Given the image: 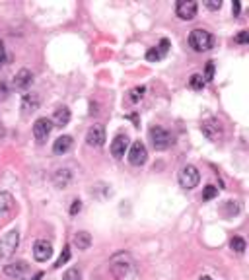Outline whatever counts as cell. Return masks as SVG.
<instances>
[{"mask_svg": "<svg viewBox=\"0 0 249 280\" xmlns=\"http://www.w3.org/2000/svg\"><path fill=\"white\" fill-rule=\"evenodd\" d=\"M109 270H111V274L117 280H134L138 276L136 262L132 259V255L126 253V251L115 253L109 259Z\"/></svg>", "mask_w": 249, "mask_h": 280, "instance_id": "obj_1", "label": "cell"}, {"mask_svg": "<svg viewBox=\"0 0 249 280\" xmlns=\"http://www.w3.org/2000/svg\"><path fill=\"white\" fill-rule=\"evenodd\" d=\"M189 45L195 49L196 52L210 51L214 47V37L206 30H193L189 35Z\"/></svg>", "mask_w": 249, "mask_h": 280, "instance_id": "obj_2", "label": "cell"}, {"mask_svg": "<svg viewBox=\"0 0 249 280\" xmlns=\"http://www.w3.org/2000/svg\"><path fill=\"white\" fill-rule=\"evenodd\" d=\"M20 245V232L18 230H10L6 232L2 238H0V257L2 259H8L16 253Z\"/></svg>", "mask_w": 249, "mask_h": 280, "instance_id": "obj_3", "label": "cell"}, {"mask_svg": "<svg viewBox=\"0 0 249 280\" xmlns=\"http://www.w3.org/2000/svg\"><path fill=\"white\" fill-rule=\"evenodd\" d=\"M148 136H150V142H152V148L158 150V152L168 150L172 146V134L162 126H150Z\"/></svg>", "mask_w": 249, "mask_h": 280, "instance_id": "obj_4", "label": "cell"}, {"mask_svg": "<svg viewBox=\"0 0 249 280\" xmlns=\"http://www.w3.org/2000/svg\"><path fill=\"white\" fill-rule=\"evenodd\" d=\"M178 179L179 185L183 189H195L196 185H198V181H200V174H198V170H196L195 166H185V168H181Z\"/></svg>", "mask_w": 249, "mask_h": 280, "instance_id": "obj_5", "label": "cell"}, {"mask_svg": "<svg viewBox=\"0 0 249 280\" xmlns=\"http://www.w3.org/2000/svg\"><path fill=\"white\" fill-rule=\"evenodd\" d=\"M200 130H202V134L206 138L212 140V142H218V140L222 138V134H224L222 122L218 121V119H206V121L200 124Z\"/></svg>", "mask_w": 249, "mask_h": 280, "instance_id": "obj_6", "label": "cell"}, {"mask_svg": "<svg viewBox=\"0 0 249 280\" xmlns=\"http://www.w3.org/2000/svg\"><path fill=\"white\" fill-rule=\"evenodd\" d=\"M51 130H53V121L47 119V117H39V119L34 122V136H36V140L39 144H43L45 140L49 138Z\"/></svg>", "mask_w": 249, "mask_h": 280, "instance_id": "obj_7", "label": "cell"}, {"mask_svg": "<svg viewBox=\"0 0 249 280\" xmlns=\"http://www.w3.org/2000/svg\"><path fill=\"white\" fill-rule=\"evenodd\" d=\"M106 126L104 124H92L86 134V144L94 148H102L106 144Z\"/></svg>", "mask_w": 249, "mask_h": 280, "instance_id": "obj_8", "label": "cell"}, {"mask_svg": "<svg viewBox=\"0 0 249 280\" xmlns=\"http://www.w3.org/2000/svg\"><path fill=\"white\" fill-rule=\"evenodd\" d=\"M146 160H148V150H146V146H144L140 140L132 142V146H130V150H128V162H130L132 166H144Z\"/></svg>", "mask_w": 249, "mask_h": 280, "instance_id": "obj_9", "label": "cell"}, {"mask_svg": "<svg viewBox=\"0 0 249 280\" xmlns=\"http://www.w3.org/2000/svg\"><path fill=\"white\" fill-rule=\"evenodd\" d=\"M176 14H178L179 20H193L196 16V2L195 0H179L176 4Z\"/></svg>", "mask_w": 249, "mask_h": 280, "instance_id": "obj_10", "label": "cell"}, {"mask_svg": "<svg viewBox=\"0 0 249 280\" xmlns=\"http://www.w3.org/2000/svg\"><path fill=\"white\" fill-rule=\"evenodd\" d=\"M51 255H53V245H51V242H47V240H37L36 245H34V257H36V261H39V262L49 261Z\"/></svg>", "mask_w": 249, "mask_h": 280, "instance_id": "obj_11", "label": "cell"}, {"mask_svg": "<svg viewBox=\"0 0 249 280\" xmlns=\"http://www.w3.org/2000/svg\"><path fill=\"white\" fill-rule=\"evenodd\" d=\"M26 272H28V262L26 261L10 262V264H6V266H4V274H6V276H10V278H14V280L24 278V276H26Z\"/></svg>", "mask_w": 249, "mask_h": 280, "instance_id": "obj_12", "label": "cell"}, {"mask_svg": "<svg viewBox=\"0 0 249 280\" xmlns=\"http://www.w3.org/2000/svg\"><path fill=\"white\" fill-rule=\"evenodd\" d=\"M168 51H170V41H168V39H162L158 47H152V49L146 51V60L158 62V60H162V58L168 54Z\"/></svg>", "mask_w": 249, "mask_h": 280, "instance_id": "obj_13", "label": "cell"}, {"mask_svg": "<svg viewBox=\"0 0 249 280\" xmlns=\"http://www.w3.org/2000/svg\"><path fill=\"white\" fill-rule=\"evenodd\" d=\"M128 148V136L126 134H117L111 142V154L115 158H123Z\"/></svg>", "mask_w": 249, "mask_h": 280, "instance_id": "obj_14", "label": "cell"}, {"mask_svg": "<svg viewBox=\"0 0 249 280\" xmlns=\"http://www.w3.org/2000/svg\"><path fill=\"white\" fill-rule=\"evenodd\" d=\"M14 208V196L8 191H0V220H4Z\"/></svg>", "mask_w": 249, "mask_h": 280, "instance_id": "obj_15", "label": "cell"}, {"mask_svg": "<svg viewBox=\"0 0 249 280\" xmlns=\"http://www.w3.org/2000/svg\"><path fill=\"white\" fill-rule=\"evenodd\" d=\"M32 82H34V74H32V70H28V68H22L18 74L14 76V88H18V90L30 88Z\"/></svg>", "mask_w": 249, "mask_h": 280, "instance_id": "obj_16", "label": "cell"}, {"mask_svg": "<svg viewBox=\"0 0 249 280\" xmlns=\"http://www.w3.org/2000/svg\"><path fill=\"white\" fill-rule=\"evenodd\" d=\"M22 109H24V115H30L39 109V96L37 94H24L22 98Z\"/></svg>", "mask_w": 249, "mask_h": 280, "instance_id": "obj_17", "label": "cell"}, {"mask_svg": "<svg viewBox=\"0 0 249 280\" xmlns=\"http://www.w3.org/2000/svg\"><path fill=\"white\" fill-rule=\"evenodd\" d=\"M70 148H72V136H68V134H62V136H58V138L54 140V144H53V152L56 154V156H62V154H66Z\"/></svg>", "mask_w": 249, "mask_h": 280, "instance_id": "obj_18", "label": "cell"}, {"mask_svg": "<svg viewBox=\"0 0 249 280\" xmlns=\"http://www.w3.org/2000/svg\"><path fill=\"white\" fill-rule=\"evenodd\" d=\"M70 109L68 107H58L56 111H54L53 115V121L56 126H66L68 122H70Z\"/></svg>", "mask_w": 249, "mask_h": 280, "instance_id": "obj_19", "label": "cell"}, {"mask_svg": "<svg viewBox=\"0 0 249 280\" xmlns=\"http://www.w3.org/2000/svg\"><path fill=\"white\" fill-rule=\"evenodd\" d=\"M74 245L80 249V251H86L90 249V245H92V236H90L88 232H78L76 236H74Z\"/></svg>", "mask_w": 249, "mask_h": 280, "instance_id": "obj_20", "label": "cell"}, {"mask_svg": "<svg viewBox=\"0 0 249 280\" xmlns=\"http://www.w3.org/2000/svg\"><path fill=\"white\" fill-rule=\"evenodd\" d=\"M70 179H72V174L68 170H56L53 175V181L56 187H66L70 183Z\"/></svg>", "mask_w": 249, "mask_h": 280, "instance_id": "obj_21", "label": "cell"}, {"mask_svg": "<svg viewBox=\"0 0 249 280\" xmlns=\"http://www.w3.org/2000/svg\"><path fill=\"white\" fill-rule=\"evenodd\" d=\"M144 94H146V88H144V86L132 88V90L128 92V100H130L132 104H138V102H140V100L144 98Z\"/></svg>", "mask_w": 249, "mask_h": 280, "instance_id": "obj_22", "label": "cell"}, {"mask_svg": "<svg viewBox=\"0 0 249 280\" xmlns=\"http://www.w3.org/2000/svg\"><path fill=\"white\" fill-rule=\"evenodd\" d=\"M230 247H232V251H236V253H244V251H246V240L236 236V238H232Z\"/></svg>", "mask_w": 249, "mask_h": 280, "instance_id": "obj_23", "label": "cell"}, {"mask_svg": "<svg viewBox=\"0 0 249 280\" xmlns=\"http://www.w3.org/2000/svg\"><path fill=\"white\" fill-rule=\"evenodd\" d=\"M189 86L198 92V90H202L206 84H204V80H202V76H200V74H193V76L189 78Z\"/></svg>", "mask_w": 249, "mask_h": 280, "instance_id": "obj_24", "label": "cell"}, {"mask_svg": "<svg viewBox=\"0 0 249 280\" xmlns=\"http://www.w3.org/2000/svg\"><path fill=\"white\" fill-rule=\"evenodd\" d=\"M68 259H70V247H64V249H62V253H60V257L56 259V262H54L53 266L54 268H60L62 264H66V262H68Z\"/></svg>", "mask_w": 249, "mask_h": 280, "instance_id": "obj_25", "label": "cell"}, {"mask_svg": "<svg viewBox=\"0 0 249 280\" xmlns=\"http://www.w3.org/2000/svg\"><path fill=\"white\" fill-rule=\"evenodd\" d=\"M214 196H218V187L214 185H206L202 191V200H212Z\"/></svg>", "mask_w": 249, "mask_h": 280, "instance_id": "obj_26", "label": "cell"}, {"mask_svg": "<svg viewBox=\"0 0 249 280\" xmlns=\"http://www.w3.org/2000/svg\"><path fill=\"white\" fill-rule=\"evenodd\" d=\"M80 278H82V274H80V270H78L76 266L68 268V270L62 274V280H80Z\"/></svg>", "mask_w": 249, "mask_h": 280, "instance_id": "obj_27", "label": "cell"}, {"mask_svg": "<svg viewBox=\"0 0 249 280\" xmlns=\"http://www.w3.org/2000/svg\"><path fill=\"white\" fill-rule=\"evenodd\" d=\"M240 210H242L240 202H236V200H228V202H226V216H234V214H238Z\"/></svg>", "mask_w": 249, "mask_h": 280, "instance_id": "obj_28", "label": "cell"}, {"mask_svg": "<svg viewBox=\"0 0 249 280\" xmlns=\"http://www.w3.org/2000/svg\"><path fill=\"white\" fill-rule=\"evenodd\" d=\"M200 76H202L204 84L212 82V78H214V62H208V64H206V70H204V74H200Z\"/></svg>", "mask_w": 249, "mask_h": 280, "instance_id": "obj_29", "label": "cell"}, {"mask_svg": "<svg viewBox=\"0 0 249 280\" xmlns=\"http://www.w3.org/2000/svg\"><path fill=\"white\" fill-rule=\"evenodd\" d=\"M234 41H236V43H240V45H246V43L249 41V32L248 30H242L240 34L236 35V39H234Z\"/></svg>", "mask_w": 249, "mask_h": 280, "instance_id": "obj_30", "label": "cell"}, {"mask_svg": "<svg viewBox=\"0 0 249 280\" xmlns=\"http://www.w3.org/2000/svg\"><path fill=\"white\" fill-rule=\"evenodd\" d=\"M204 6H206L208 10H220V8H222V0H206Z\"/></svg>", "mask_w": 249, "mask_h": 280, "instance_id": "obj_31", "label": "cell"}, {"mask_svg": "<svg viewBox=\"0 0 249 280\" xmlns=\"http://www.w3.org/2000/svg\"><path fill=\"white\" fill-rule=\"evenodd\" d=\"M80 210H82V200H78V198H76V200H72V204H70V214H72V216H76Z\"/></svg>", "mask_w": 249, "mask_h": 280, "instance_id": "obj_32", "label": "cell"}, {"mask_svg": "<svg viewBox=\"0 0 249 280\" xmlns=\"http://www.w3.org/2000/svg\"><path fill=\"white\" fill-rule=\"evenodd\" d=\"M6 96H8V86L0 82V100H6Z\"/></svg>", "mask_w": 249, "mask_h": 280, "instance_id": "obj_33", "label": "cell"}, {"mask_svg": "<svg viewBox=\"0 0 249 280\" xmlns=\"http://www.w3.org/2000/svg\"><path fill=\"white\" fill-rule=\"evenodd\" d=\"M4 60H6V49H4V43L0 41V66L4 64Z\"/></svg>", "mask_w": 249, "mask_h": 280, "instance_id": "obj_34", "label": "cell"}, {"mask_svg": "<svg viewBox=\"0 0 249 280\" xmlns=\"http://www.w3.org/2000/svg\"><path fill=\"white\" fill-rule=\"evenodd\" d=\"M240 10H242L240 2H234V4H232V12H234V16H238V14H240Z\"/></svg>", "mask_w": 249, "mask_h": 280, "instance_id": "obj_35", "label": "cell"}, {"mask_svg": "<svg viewBox=\"0 0 249 280\" xmlns=\"http://www.w3.org/2000/svg\"><path fill=\"white\" fill-rule=\"evenodd\" d=\"M41 278H43V272H37L36 278H34V280H41Z\"/></svg>", "mask_w": 249, "mask_h": 280, "instance_id": "obj_36", "label": "cell"}, {"mask_svg": "<svg viewBox=\"0 0 249 280\" xmlns=\"http://www.w3.org/2000/svg\"><path fill=\"white\" fill-rule=\"evenodd\" d=\"M198 280H212V278H210V276H200Z\"/></svg>", "mask_w": 249, "mask_h": 280, "instance_id": "obj_37", "label": "cell"}]
</instances>
